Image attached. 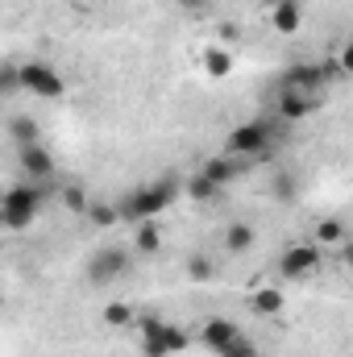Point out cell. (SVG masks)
Returning <instances> with one entry per match:
<instances>
[{
    "instance_id": "cell-13",
    "label": "cell",
    "mask_w": 353,
    "mask_h": 357,
    "mask_svg": "<svg viewBox=\"0 0 353 357\" xmlns=\"http://www.w3.org/2000/svg\"><path fill=\"white\" fill-rule=\"evenodd\" d=\"M200 63H204V75H208V79H225V75H233V50H229V46H208Z\"/></svg>"
},
{
    "instance_id": "cell-1",
    "label": "cell",
    "mask_w": 353,
    "mask_h": 357,
    "mask_svg": "<svg viewBox=\"0 0 353 357\" xmlns=\"http://www.w3.org/2000/svg\"><path fill=\"white\" fill-rule=\"evenodd\" d=\"M175 195H179V178L163 175V178H154V183H146V187H137V191H129L117 208H121V220L146 225V220H154L158 212H167V208L175 204Z\"/></svg>"
},
{
    "instance_id": "cell-9",
    "label": "cell",
    "mask_w": 353,
    "mask_h": 357,
    "mask_svg": "<svg viewBox=\"0 0 353 357\" xmlns=\"http://www.w3.org/2000/svg\"><path fill=\"white\" fill-rule=\"evenodd\" d=\"M237 337H241V328H237L233 320H225V316H212V320H204V328H200V345L212 349V354L229 349Z\"/></svg>"
},
{
    "instance_id": "cell-4",
    "label": "cell",
    "mask_w": 353,
    "mask_h": 357,
    "mask_svg": "<svg viewBox=\"0 0 353 357\" xmlns=\"http://www.w3.org/2000/svg\"><path fill=\"white\" fill-rule=\"evenodd\" d=\"M270 137H274L270 121H246L225 137V150H229V158L258 162V158H270Z\"/></svg>"
},
{
    "instance_id": "cell-20",
    "label": "cell",
    "mask_w": 353,
    "mask_h": 357,
    "mask_svg": "<svg viewBox=\"0 0 353 357\" xmlns=\"http://www.w3.org/2000/svg\"><path fill=\"white\" fill-rule=\"evenodd\" d=\"M183 187H187V195H191V199H212V195H216V191H220V187H216V183H212V178L204 175V171H195V175L187 178V183H183Z\"/></svg>"
},
{
    "instance_id": "cell-28",
    "label": "cell",
    "mask_w": 353,
    "mask_h": 357,
    "mask_svg": "<svg viewBox=\"0 0 353 357\" xmlns=\"http://www.w3.org/2000/svg\"><path fill=\"white\" fill-rule=\"evenodd\" d=\"M179 8L187 17H200V13H208V0H179Z\"/></svg>"
},
{
    "instance_id": "cell-30",
    "label": "cell",
    "mask_w": 353,
    "mask_h": 357,
    "mask_svg": "<svg viewBox=\"0 0 353 357\" xmlns=\"http://www.w3.org/2000/svg\"><path fill=\"white\" fill-rule=\"evenodd\" d=\"M220 38H225V42H237V38H241V29H237L233 21H225V25H220Z\"/></svg>"
},
{
    "instance_id": "cell-32",
    "label": "cell",
    "mask_w": 353,
    "mask_h": 357,
    "mask_svg": "<svg viewBox=\"0 0 353 357\" xmlns=\"http://www.w3.org/2000/svg\"><path fill=\"white\" fill-rule=\"evenodd\" d=\"M270 4H303V0H270Z\"/></svg>"
},
{
    "instance_id": "cell-2",
    "label": "cell",
    "mask_w": 353,
    "mask_h": 357,
    "mask_svg": "<svg viewBox=\"0 0 353 357\" xmlns=\"http://www.w3.org/2000/svg\"><path fill=\"white\" fill-rule=\"evenodd\" d=\"M38 212H42V187H38V183H13V187L4 191V199H0V220H4V229H13V233L29 229V225L38 220Z\"/></svg>"
},
{
    "instance_id": "cell-23",
    "label": "cell",
    "mask_w": 353,
    "mask_h": 357,
    "mask_svg": "<svg viewBox=\"0 0 353 357\" xmlns=\"http://www.w3.org/2000/svg\"><path fill=\"white\" fill-rule=\"evenodd\" d=\"M187 274H191L195 282H208V278L216 274V266H212V258H204V254H191V258H187Z\"/></svg>"
},
{
    "instance_id": "cell-21",
    "label": "cell",
    "mask_w": 353,
    "mask_h": 357,
    "mask_svg": "<svg viewBox=\"0 0 353 357\" xmlns=\"http://www.w3.org/2000/svg\"><path fill=\"white\" fill-rule=\"evenodd\" d=\"M254 307H258V312H266V316H278V312H283V291L262 287V291L254 295Z\"/></svg>"
},
{
    "instance_id": "cell-25",
    "label": "cell",
    "mask_w": 353,
    "mask_h": 357,
    "mask_svg": "<svg viewBox=\"0 0 353 357\" xmlns=\"http://www.w3.org/2000/svg\"><path fill=\"white\" fill-rule=\"evenodd\" d=\"M63 204H67L71 212H88V208H91L88 195H84V187H67V191H63Z\"/></svg>"
},
{
    "instance_id": "cell-29",
    "label": "cell",
    "mask_w": 353,
    "mask_h": 357,
    "mask_svg": "<svg viewBox=\"0 0 353 357\" xmlns=\"http://www.w3.org/2000/svg\"><path fill=\"white\" fill-rule=\"evenodd\" d=\"M341 67H345V75H353V38L341 46Z\"/></svg>"
},
{
    "instance_id": "cell-27",
    "label": "cell",
    "mask_w": 353,
    "mask_h": 357,
    "mask_svg": "<svg viewBox=\"0 0 353 357\" xmlns=\"http://www.w3.org/2000/svg\"><path fill=\"white\" fill-rule=\"evenodd\" d=\"M274 195H278V199H291V195H295V183H291V175H278V178H274Z\"/></svg>"
},
{
    "instance_id": "cell-3",
    "label": "cell",
    "mask_w": 353,
    "mask_h": 357,
    "mask_svg": "<svg viewBox=\"0 0 353 357\" xmlns=\"http://www.w3.org/2000/svg\"><path fill=\"white\" fill-rule=\"evenodd\" d=\"M137 333H142V354L146 357H175L191 345L179 324H167L163 316H150V312L137 316Z\"/></svg>"
},
{
    "instance_id": "cell-18",
    "label": "cell",
    "mask_w": 353,
    "mask_h": 357,
    "mask_svg": "<svg viewBox=\"0 0 353 357\" xmlns=\"http://www.w3.org/2000/svg\"><path fill=\"white\" fill-rule=\"evenodd\" d=\"M158 245H163V229H158L154 220L137 225V233H133V250H137V254H158Z\"/></svg>"
},
{
    "instance_id": "cell-7",
    "label": "cell",
    "mask_w": 353,
    "mask_h": 357,
    "mask_svg": "<svg viewBox=\"0 0 353 357\" xmlns=\"http://www.w3.org/2000/svg\"><path fill=\"white\" fill-rule=\"evenodd\" d=\"M312 270H320V245H287L283 254H278V274L283 278H291V282H299V278H308Z\"/></svg>"
},
{
    "instance_id": "cell-26",
    "label": "cell",
    "mask_w": 353,
    "mask_h": 357,
    "mask_svg": "<svg viewBox=\"0 0 353 357\" xmlns=\"http://www.w3.org/2000/svg\"><path fill=\"white\" fill-rule=\"evenodd\" d=\"M0 88H4V91H17V88H21V67H13V63H8V67L0 71Z\"/></svg>"
},
{
    "instance_id": "cell-24",
    "label": "cell",
    "mask_w": 353,
    "mask_h": 357,
    "mask_svg": "<svg viewBox=\"0 0 353 357\" xmlns=\"http://www.w3.org/2000/svg\"><path fill=\"white\" fill-rule=\"evenodd\" d=\"M216 357H262V349H258V345H254L250 337H237V341H233L229 349H220Z\"/></svg>"
},
{
    "instance_id": "cell-15",
    "label": "cell",
    "mask_w": 353,
    "mask_h": 357,
    "mask_svg": "<svg viewBox=\"0 0 353 357\" xmlns=\"http://www.w3.org/2000/svg\"><path fill=\"white\" fill-rule=\"evenodd\" d=\"M200 171H204V175L212 178L216 187H229L233 178L241 175V158H229V154H225V158H212V162H204Z\"/></svg>"
},
{
    "instance_id": "cell-19",
    "label": "cell",
    "mask_w": 353,
    "mask_h": 357,
    "mask_svg": "<svg viewBox=\"0 0 353 357\" xmlns=\"http://www.w3.org/2000/svg\"><path fill=\"white\" fill-rule=\"evenodd\" d=\"M316 245H345V225L337 216H324L316 225Z\"/></svg>"
},
{
    "instance_id": "cell-11",
    "label": "cell",
    "mask_w": 353,
    "mask_h": 357,
    "mask_svg": "<svg viewBox=\"0 0 353 357\" xmlns=\"http://www.w3.org/2000/svg\"><path fill=\"white\" fill-rule=\"evenodd\" d=\"M312 108H316V96L295 91V88H283V91H278V116H283V121H303Z\"/></svg>"
},
{
    "instance_id": "cell-6",
    "label": "cell",
    "mask_w": 353,
    "mask_h": 357,
    "mask_svg": "<svg viewBox=\"0 0 353 357\" xmlns=\"http://www.w3.org/2000/svg\"><path fill=\"white\" fill-rule=\"evenodd\" d=\"M125 266H129V250H121V245H100V250L88 258V278L96 282V287H104V282L121 278Z\"/></svg>"
},
{
    "instance_id": "cell-5",
    "label": "cell",
    "mask_w": 353,
    "mask_h": 357,
    "mask_svg": "<svg viewBox=\"0 0 353 357\" xmlns=\"http://www.w3.org/2000/svg\"><path fill=\"white\" fill-rule=\"evenodd\" d=\"M21 88L33 91L38 100H63L67 96V79L54 67H46V63H25L21 67Z\"/></svg>"
},
{
    "instance_id": "cell-17",
    "label": "cell",
    "mask_w": 353,
    "mask_h": 357,
    "mask_svg": "<svg viewBox=\"0 0 353 357\" xmlns=\"http://www.w3.org/2000/svg\"><path fill=\"white\" fill-rule=\"evenodd\" d=\"M100 320L108 324V328H133L137 324V312L129 307V303H121V299H112L104 312H100Z\"/></svg>"
},
{
    "instance_id": "cell-8",
    "label": "cell",
    "mask_w": 353,
    "mask_h": 357,
    "mask_svg": "<svg viewBox=\"0 0 353 357\" xmlns=\"http://www.w3.org/2000/svg\"><path fill=\"white\" fill-rule=\"evenodd\" d=\"M17 162H21L25 178H33V183H42V178L54 175V154H50L42 142H33V146H17Z\"/></svg>"
},
{
    "instance_id": "cell-14",
    "label": "cell",
    "mask_w": 353,
    "mask_h": 357,
    "mask_svg": "<svg viewBox=\"0 0 353 357\" xmlns=\"http://www.w3.org/2000/svg\"><path fill=\"white\" fill-rule=\"evenodd\" d=\"M225 245H229V254H250V250L258 245V233H254V225H246V220H233V225L225 229Z\"/></svg>"
},
{
    "instance_id": "cell-12",
    "label": "cell",
    "mask_w": 353,
    "mask_h": 357,
    "mask_svg": "<svg viewBox=\"0 0 353 357\" xmlns=\"http://www.w3.org/2000/svg\"><path fill=\"white\" fill-rule=\"evenodd\" d=\"M270 25H274L283 38L299 33V29H303V4H270Z\"/></svg>"
},
{
    "instance_id": "cell-16",
    "label": "cell",
    "mask_w": 353,
    "mask_h": 357,
    "mask_svg": "<svg viewBox=\"0 0 353 357\" xmlns=\"http://www.w3.org/2000/svg\"><path fill=\"white\" fill-rule=\"evenodd\" d=\"M8 133H13V146H33V142H42V129H38L33 116H13V121H8Z\"/></svg>"
},
{
    "instance_id": "cell-22",
    "label": "cell",
    "mask_w": 353,
    "mask_h": 357,
    "mask_svg": "<svg viewBox=\"0 0 353 357\" xmlns=\"http://www.w3.org/2000/svg\"><path fill=\"white\" fill-rule=\"evenodd\" d=\"M88 220L96 225V229H108V225H117V220H121V208H112V204H91Z\"/></svg>"
},
{
    "instance_id": "cell-10",
    "label": "cell",
    "mask_w": 353,
    "mask_h": 357,
    "mask_svg": "<svg viewBox=\"0 0 353 357\" xmlns=\"http://www.w3.org/2000/svg\"><path fill=\"white\" fill-rule=\"evenodd\" d=\"M329 79H324V71H320V63H299V67H291L287 75H283V88H295V91H308V96H316V91L324 88Z\"/></svg>"
},
{
    "instance_id": "cell-31",
    "label": "cell",
    "mask_w": 353,
    "mask_h": 357,
    "mask_svg": "<svg viewBox=\"0 0 353 357\" xmlns=\"http://www.w3.org/2000/svg\"><path fill=\"white\" fill-rule=\"evenodd\" d=\"M345 266L353 270V241H345Z\"/></svg>"
}]
</instances>
